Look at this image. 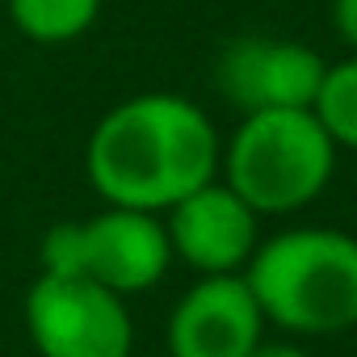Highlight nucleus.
I'll use <instances>...</instances> for the list:
<instances>
[{
  "instance_id": "obj_8",
  "label": "nucleus",
  "mask_w": 357,
  "mask_h": 357,
  "mask_svg": "<svg viewBox=\"0 0 357 357\" xmlns=\"http://www.w3.org/2000/svg\"><path fill=\"white\" fill-rule=\"evenodd\" d=\"M257 211L227 185L206 181L168 206V244L198 273H240L257 252Z\"/></svg>"
},
{
  "instance_id": "obj_3",
  "label": "nucleus",
  "mask_w": 357,
  "mask_h": 357,
  "mask_svg": "<svg viewBox=\"0 0 357 357\" xmlns=\"http://www.w3.org/2000/svg\"><path fill=\"white\" fill-rule=\"evenodd\" d=\"M219 164L257 215H294L324 194L336 143L311 109H257L244 114Z\"/></svg>"
},
{
  "instance_id": "obj_1",
  "label": "nucleus",
  "mask_w": 357,
  "mask_h": 357,
  "mask_svg": "<svg viewBox=\"0 0 357 357\" xmlns=\"http://www.w3.org/2000/svg\"><path fill=\"white\" fill-rule=\"evenodd\" d=\"M219 155V135L202 105L176 93H139L93 126L84 172L105 206L160 215L215 181Z\"/></svg>"
},
{
  "instance_id": "obj_4",
  "label": "nucleus",
  "mask_w": 357,
  "mask_h": 357,
  "mask_svg": "<svg viewBox=\"0 0 357 357\" xmlns=\"http://www.w3.org/2000/svg\"><path fill=\"white\" fill-rule=\"evenodd\" d=\"M172 261L168 227L151 211L105 206L93 219L59 223L43 240V269L89 278L114 294L151 290Z\"/></svg>"
},
{
  "instance_id": "obj_6",
  "label": "nucleus",
  "mask_w": 357,
  "mask_h": 357,
  "mask_svg": "<svg viewBox=\"0 0 357 357\" xmlns=\"http://www.w3.org/2000/svg\"><path fill=\"white\" fill-rule=\"evenodd\" d=\"M265 340V315L244 273H202L168 315L172 357H248Z\"/></svg>"
},
{
  "instance_id": "obj_11",
  "label": "nucleus",
  "mask_w": 357,
  "mask_h": 357,
  "mask_svg": "<svg viewBox=\"0 0 357 357\" xmlns=\"http://www.w3.org/2000/svg\"><path fill=\"white\" fill-rule=\"evenodd\" d=\"M332 26L357 51V0H332Z\"/></svg>"
},
{
  "instance_id": "obj_12",
  "label": "nucleus",
  "mask_w": 357,
  "mask_h": 357,
  "mask_svg": "<svg viewBox=\"0 0 357 357\" xmlns=\"http://www.w3.org/2000/svg\"><path fill=\"white\" fill-rule=\"evenodd\" d=\"M248 357H311L303 344H290V340H261Z\"/></svg>"
},
{
  "instance_id": "obj_2",
  "label": "nucleus",
  "mask_w": 357,
  "mask_h": 357,
  "mask_svg": "<svg viewBox=\"0 0 357 357\" xmlns=\"http://www.w3.org/2000/svg\"><path fill=\"white\" fill-rule=\"evenodd\" d=\"M265 324L294 336H332L357 324V240L336 227H294L244 265Z\"/></svg>"
},
{
  "instance_id": "obj_10",
  "label": "nucleus",
  "mask_w": 357,
  "mask_h": 357,
  "mask_svg": "<svg viewBox=\"0 0 357 357\" xmlns=\"http://www.w3.org/2000/svg\"><path fill=\"white\" fill-rule=\"evenodd\" d=\"M311 114L319 118V126L328 130V139L349 151H357V55L344 63H328L319 93L311 101Z\"/></svg>"
},
{
  "instance_id": "obj_9",
  "label": "nucleus",
  "mask_w": 357,
  "mask_h": 357,
  "mask_svg": "<svg viewBox=\"0 0 357 357\" xmlns=\"http://www.w3.org/2000/svg\"><path fill=\"white\" fill-rule=\"evenodd\" d=\"M105 0H9L13 26L38 47L76 43L101 13Z\"/></svg>"
},
{
  "instance_id": "obj_7",
  "label": "nucleus",
  "mask_w": 357,
  "mask_h": 357,
  "mask_svg": "<svg viewBox=\"0 0 357 357\" xmlns=\"http://www.w3.org/2000/svg\"><path fill=\"white\" fill-rule=\"evenodd\" d=\"M324 59L290 38H236L223 47L215 63V84L219 93L240 109H311L319 80H324Z\"/></svg>"
},
{
  "instance_id": "obj_5",
  "label": "nucleus",
  "mask_w": 357,
  "mask_h": 357,
  "mask_svg": "<svg viewBox=\"0 0 357 357\" xmlns=\"http://www.w3.org/2000/svg\"><path fill=\"white\" fill-rule=\"evenodd\" d=\"M26 328L43 357H130L135 344L122 294L51 269H43L26 294Z\"/></svg>"
}]
</instances>
